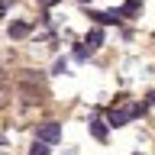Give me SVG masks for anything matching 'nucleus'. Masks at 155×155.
I'll return each instance as SVG.
<instances>
[{
  "instance_id": "1",
  "label": "nucleus",
  "mask_w": 155,
  "mask_h": 155,
  "mask_svg": "<svg viewBox=\"0 0 155 155\" xmlns=\"http://www.w3.org/2000/svg\"><path fill=\"white\" fill-rule=\"evenodd\" d=\"M58 136H61V126H58L55 120H45V123H39V129H36V142L52 145V142H58Z\"/></svg>"
},
{
  "instance_id": "2",
  "label": "nucleus",
  "mask_w": 155,
  "mask_h": 155,
  "mask_svg": "<svg viewBox=\"0 0 155 155\" xmlns=\"http://www.w3.org/2000/svg\"><path fill=\"white\" fill-rule=\"evenodd\" d=\"M129 120H133V116H129V107H126V110H116V107H113L110 116H107V123H110V126H126Z\"/></svg>"
},
{
  "instance_id": "3",
  "label": "nucleus",
  "mask_w": 155,
  "mask_h": 155,
  "mask_svg": "<svg viewBox=\"0 0 155 155\" xmlns=\"http://www.w3.org/2000/svg\"><path fill=\"white\" fill-rule=\"evenodd\" d=\"M84 42H87V45H84L87 52H94V48H100V45H104V32H100V29H91Z\"/></svg>"
},
{
  "instance_id": "4",
  "label": "nucleus",
  "mask_w": 155,
  "mask_h": 155,
  "mask_svg": "<svg viewBox=\"0 0 155 155\" xmlns=\"http://www.w3.org/2000/svg\"><path fill=\"white\" fill-rule=\"evenodd\" d=\"M29 23H23V19H19V23H10V39H23V36H29Z\"/></svg>"
},
{
  "instance_id": "5",
  "label": "nucleus",
  "mask_w": 155,
  "mask_h": 155,
  "mask_svg": "<svg viewBox=\"0 0 155 155\" xmlns=\"http://www.w3.org/2000/svg\"><path fill=\"white\" fill-rule=\"evenodd\" d=\"M91 19H97V23H120V10H107V13H94Z\"/></svg>"
},
{
  "instance_id": "6",
  "label": "nucleus",
  "mask_w": 155,
  "mask_h": 155,
  "mask_svg": "<svg viewBox=\"0 0 155 155\" xmlns=\"http://www.w3.org/2000/svg\"><path fill=\"white\" fill-rule=\"evenodd\" d=\"M91 136H94V139H100V142H104V139H107V126L100 123V120H91Z\"/></svg>"
},
{
  "instance_id": "7",
  "label": "nucleus",
  "mask_w": 155,
  "mask_h": 155,
  "mask_svg": "<svg viewBox=\"0 0 155 155\" xmlns=\"http://www.w3.org/2000/svg\"><path fill=\"white\" fill-rule=\"evenodd\" d=\"M139 7H142V0H126V3H123V10H120V16H133Z\"/></svg>"
},
{
  "instance_id": "8",
  "label": "nucleus",
  "mask_w": 155,
  "mask_h": 155,
  "mask_svg": "<svg viewBox=\"0 0 155 155\" xmlns=\"http://www.w3.org/2000/svg\"><path fill=\"white\" fill-rule=\"evenodd\" d=\"M23 94H26V104H36V100H42V91H36V87L23 84Z\"/></svg>"
},
{
  "instance_id": "9",
  "label": "nucleus",
  "mask_w": 155,
  "mask_h": 155,
  "mask_svg": "<svg viewBox=\"0 0 155 155\" xmlns=\"http://www.w3.org/2000/svg\"><path fill=\"white\" fill-rule=\"evenodd\" d=\"M32 81H39V84H42V81H45V74H42V71H29V74H23V84H32Z\"/></svg>"
},
{
  "instance_id": "10",
  "label": "nucleus",
  "mask_w": 155,
  "mask_h": 155,
  "mask_svg": "<svg viewBox=\"0 0 155 155\" xmlns=\"http://www.w3.org/2000/svg\"><path fill=\"white\" fill-rule=\"evenodd\" d=\"M29 155H48V145H45V142H32Z\"/></svg>"
},
{
  "instance_id": "11",
  "label": "nucleus",
  "mask_w": 155,
  "mask_h": 155,
  "mask_svg": "<svg viewBox=\"0 0 155 155\" xmlns=\"http://www.w3.org/2000/svg\"><path fill=\"white\" fill-rule=\"evenodd\" d=\"M55 71H58V74H65V71H68V61H65V58H58V61H55Z\"/></svg>"
},
{
  "instance_id": "12",
  "label": "nucleus",
  "mask_w": 155,
  "mask_h": 155,
  "mask_svg": "<svg viewBox=\"0 0 155 155\" xmlns=\"http://www.w3.org/2000/svg\"><path fill=\"white\" fill-rule=\"evenodd\" d=\"M0 107H7V91L0 87Z\"/></svg>"
},
{
  "instance_id": "13",
  "label": "nucleus",
  "mask_w": 155,
  "mask_h": 155,
  "mask_svg": "<svg viewBox=\"0 0 155 155\" xmlns=\"http://www.w3.org/2000/svg\"><path fill=\"white\" fill-rule=\"evenodd\" d=\"M39 3H42V7H55L58 0H39Z\"/></svg>"
},
{
  "instance_id": "14",
  "label": "nucleus",
  "mask_w": 155,
  "mask_h": 155,
  "mask_svg": "<svg viewBox=\"0 0 155 155\" xmlns=\"http://www.w3.org/2000/svg\"><path fill=\"white\" fill-rule=\"evenodd\" d=\"M3 13H7V7H3V3H0V16H3Z\"/></svg>"
},
{
  "instance_id": "15",
  "label": "nucleus",
  "mask_w": 155,
  "mask_h": 155,
  "mask_svg": "<svg viewBox=\"0 0 155 155\" xmlns=\"http://www.w3.org/2000/svg\"><path fill=\"white\" fill-rule=\"evenodd\" d=\"M78 3H94V0H78Z\"/></svg>"
},
{
  "instance_id": "16",
  "label": "nucleus",
  "mask_w": 155,
  "mask_h": 155,
  "mask_svg": "<svg viewBox=\"0 0 155 155\" xmlns=\"http://www.w3.org/2000/svg\"><path fill=\"white\" fill-rule=\"evenodd\" d=\"M136 155H142V152H136Z\"/></svg>"
}]
</instances>
